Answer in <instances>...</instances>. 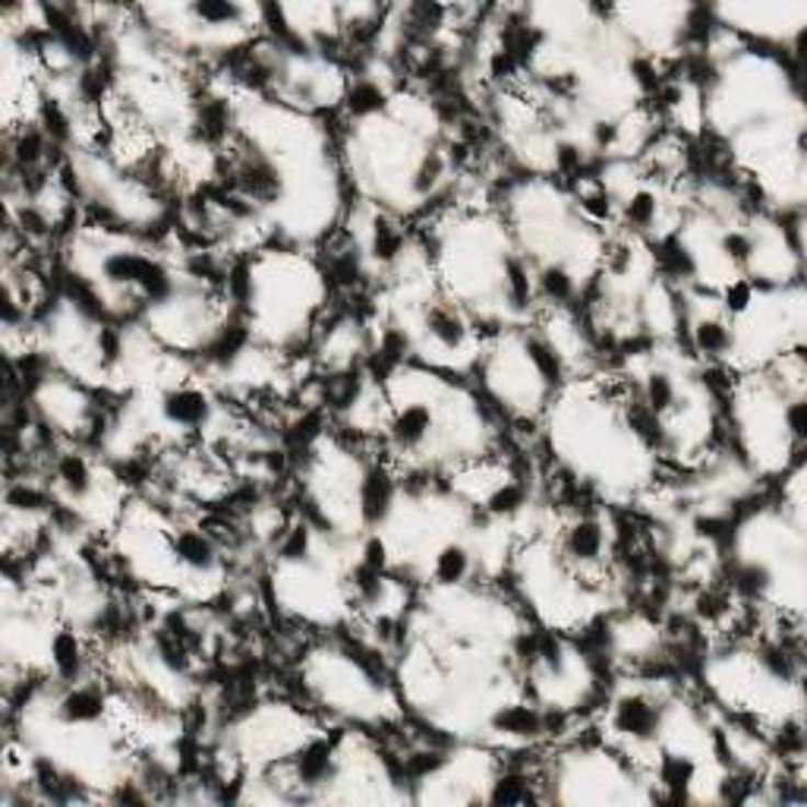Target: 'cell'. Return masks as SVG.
Segmentation results:
<instances>
[{"mask_svg": "<svg viewBox=\"0 0 807 807\" xmlns=\"http://www.w3.org/2000/svg\"><path fill=\"white\" fill-rule=\"evenodd\" d=\"M719 303H723V316H731V319L748 316L754 306V284L748 277H731L719 291Z\"/></svg>", "mask_w": 807, "mask_h": 807, "instance_id": "cb8c5ba5", "label": "cell"}, {"mask_svg": "<svg viewBox=\"0 0 807 807\" xmlns=\"http://www.w3.org/2000/svg\"><path fill=\"white\" fill-rule=\"evenodd\" d=\"M291 773H294V785L300 788H319L338 776V745L331 738H306L297 754L287 760Z\"/></svg>", "mask_w": 807, "mask_h": 807, "instance_id": "5b68a950", "label": "cell"}, {"mask_svg": "<svg viewBox=\"0 0 807 807\" xmlns=\"http://www.w3.org/2000/svg\"><path fill=\"white\" fill-rule=\"evenodd\" d=\"M530 502V489L521 482V479L508 477L502 479L486 499H482V511L489 514V518H518Z\"/></svg>", "mask_w": 807, "mask_h": 807, "instance_id": "e0dca14e", "label": "cell"}, {"mask_svg": "<svg viewBox=\"0 0 807 807\" xmlns=\"http://www.w3.org/2000/svg\"><path fill=\"white\" fill-rule=\"evenodd\" d=\"M590 133H593V146L600 151H612L615 146H622V124L612 121V117L596 121V124L590 126Z\"/></svg>", "mask_w": 807, "mask_h": 807, "instance_id": "484cf974", "label": "cell"}, {"mask_svg": "<svg viewBox=\"0 0 807 807\" xmlns=\"http://www.w3.org/2000/svg\"><path fill=\"white\" fill-rule=\"evenodd\" d=\"M445 168H448L445 151H439V149L423 151V158H420V164H417V171H413V180H410L413 193H417V196H429V193H435V190H439V183H442V177H445Z\"/></svg>", "mask_w": 807, "mask_h": 807, "instance_id": "603a6c76", "label": "cell"}, {"mask_svg": "<svg viewBox=\"0 0 807 807\" xmlns=\"http://www.w3.org/2000/svg\"><path fill=\"white\" fill-rule=\"evenodd\" d=\"M502 294L514 312H530L536 303V277L530 275V265L521 255H504Z\"/></svg>", "mask_w": 807, "mask_h": 807, "instance_id": "8fae6325", "label": "cell"}, {"mask_svg": "<svg viewBox=\"0 0 807 807\" xmlns=\"http://www.w3.org/2000/svg\"><path fill=\"white\" fill-rule=\"evenodd\" d=\"M492 729L502 731L518 741H536L543 738V709L536 704H508L492 713Z\"/></svg>", "mask_w": 807, "mask_h": 807, "instance_id": "30bf717a", "label": "cell"}, {"mask_svg": "<svg viewBox=\"0 0 807 807\" xmlns=\"http://www.w3.org/2000/svg\"><path fill=\"white\" fill-rule=\"evenodd\" d=\"M719 252L729 259L731 265H751V259L757 255V247H754V237L751 234H745V230H723V237H719Z\"/></svg>", "mask_w": 807, "mask_h": 807, "instance_id": "d4e9b609", "label": "cell"}, {"mask_svg": "<svg viewBox=\"0 0 807 807\" xmlns=\"http://www.w3.org/2000/svg\"><path fill=\"white\" fill-rule=\"evenodd\" d=\"M363 565H370V568H376V571H388V565H391V555H388V543L373 533V536H366V543H363Z\"/></svg>", "mask_w": 807, "mask_h": 807, "instance_id": "4316f807", "label": "cell"}, {"mask_svg": "<svg viewBox=\"0 0 807 807\" xmlns=\"http://www.w3.org/2000/svg\"><path fill=\"white\" fill-rule=\"evenodd\" d=\"M536 297L546 300V306L565 309L568 303L578 300V277L571 275L565 265H543L536 275Z\"/></svg>", "mask_w": 807, "mask_h": 807, "instance_id": "2e32d148", "label": "cell"}, {"mask_svg": "<svg viewBox=\"0 0 807 807\" xmlns=\"http://www.w3.org/2000/svg\"><path fill=\"white\" fill-rule=\"evenodd\" d=\"M407 250V230L388 215H373L370 221V259L376 265H395Z\"/></svg>", "mask_w": 807, "mask_h": 807, "instance_id": "4fadbf2b", "label": "cell"}, {"mask_svg": "<svg viewBox=\"0 0 807 807\" xmlns=\"http://www.w3.org/2000/svg\"><path fill=\"white\" fill-rule=\"evenodd\" d=\"M107 706H111V701L95 681L60 684V694L54 697V709L67 726H92L107 713Z\"/></svg>", "mask_w": 807, "mask_h": 807, "instance_id": "52a82bcc", "label": "cell"}, {"mask_svg": "<svg viewBox=\"0 0 807 807\" xmlns=\"http://www.w3.org/2000/svg\"><path fill=\"white\" fill-rule=\"evenodd\" d=\"M171 553L190 575H208L221 565V546L202 527H171Z\"/></svg>", "mask_w": 807, "mask_h": 807, "instance_id": "ba28073f", "label": "cell"}, {"mask_svg": "<svg viewBox=\"0 0 807 807\" xmlns=\"http://www.w3.org/2000/svg\"><path fill=\"white\" fill-rule=\"evenodd\" d=\"M161 413L171 427L202 432L215 417V404H212V395L205 388L183 382L161 398Z\"/></svg>", "mask_w": 807, "mask_h": 807, "instance_id": "8992f818", "label": "cell"}, {"mask_svg": "<svg viewBox=\"0 0 807 807\" xmlns=\"http://www.w3.org/2000/svg\"><path fill=\"white\" fill-rule=\"evenodd\" d=\"M675 398H679V388H675V378L669 376L666 370H653L647 373L644 385H640V401L647 404L653 410L656 417H669V410L675 407Z\"/></svg>", "mask_w": 807, "mask_h": 807, "instance_id": "44dd1931", "label": "cell"}, {"mask_svg": "<svg viewBox=\"0 0 807 807\" xmlns=\"http://www.w3.org/2000/svg\"><path fill=\"white\" fill-rule=\"evenodd\" d=\"M344 114L353 121H366V117H376L388 107V92L378 86L376 79H353L341 99Z\"/></svg>", "mask_w": 807, "mask_h": 807, "instance_id": "9a60e30c", "label": "cell"}, {"mask_svg": "<svg viewBox=\"0 0 807 807\" xmlns=\"http://www.w3.org/2000/svg\"><path fill=\"white\" fill-rule=\"evenodd\" d=\"M653 259H656V269H659V275L666 277V281H675V284H681V281H691V277L697 275V255L691 252V247L681 240V237H662L659 243H656V252H653Z\"/></svg>", "mask_w": 807, "mask_h": 807, "instance_id": "7c38bea8", "label": "cell"}, {"mask_svg": "<svg viewBox=\"0 0 807 807\" xmlns=\"http://www.w3.org/2000/svg\"><path fill=\"white\" fill-rule=\"evenodd\" d=\"M92 656H95V650H92L89 637L82 630H76L73 625H60V628L50 634L48 659L57 684L86 681L89 666H92Z\"/></svg>", "mask_w": 807, "mask_h": 807, "instance_id": "277c9868", "label": "cell"}, {"mask_svg": "<svg viewBox=\"0 0 807 807\" xmlns=\"http://www.w3.org/2000/svg\"><path fill=\"white\" fill-rule=\"evenodd\" d=\"M691 351L706 360H726L735 351V328L723 316H701L691 322Z\"/></svg>", "mask_w": 807, "mask_h": 807, "instance_id": "9c48e42d", "label": "cell"}, {"mask_svg": "<svg viewBox=\"0 0 807 807\" xmlns=\"http://www.w3.org/2000/svg\"><path fill=\"white\" fill-rule=\"evenodd\" d=\"M656 780L669 792V802H687V792L697 782V763L691 757L666 751V754L659 757Z\"/></svg>", "mask_w": 807, "mask_h": 807, "instance_id": "5bb4252c", "label": "cell"}, {"mask_svg": "<svg viewBox=\"0 0 807 807\" xmlns=\"http://www.w3.org/2000/svg\"><path fill=\"white\" fill-rule=\"evenodd\" d=\"M470 568H474V561H470L467 546H461V543H448V546H442L439 555H435V565H432V580H435L439 587H457V583H464V580H467Z\"/></svg>", "mask_w": 807, "mask_h": 807, "instance_id": "ac0fdd59", "label": "cell"}, {"mask_svg": "<svg viewBox=\"0 0 807 807\" xmlns=\"http://www.w3.org/2000/svg\"><path fill=\"white\" fill-rule=\"evenodd\" d=\"M395 496H398V470L391 467V461L373 457L366 464V470L360 474V482H356V511H360V521L366 527H378L391 514Z\"/></svg>", "mask_w": 807, "mask_h": 807, "instance_id": "3957f363", "label": "cell"}, {"mask_svg": "<svg viewBox=\"0 0 807 807\" xmlns=\"http://www.w3.org/2000/svg\"><path fill=\"white\" fill-rule=\"evenodd\" d=\"M662 726V704L647 691H628L615 697L609 713V729L628 745H650Z\"/></svg>", "mask_w": 807, "mask_h": 807, "instance_id": "6da1fadb", "label": "cell"}, {"mask_svg": "<svg viewBox=\"0 0 807 807\" xmlns=\"http://www.w3.org/2000/svg\"><path fill=\"white\" fill-rule=\"evenodd\" d=\"M423 331L432 338V344L448 356H464V360H477L479 338L474 334L470 319L454 306V303H432L423 316Z\"/></svg>", "mask_w": 807, "mask_h": 807, "instance_id": "7a4b0ae2", "label": "cell"}, {"mask_svg": "<svg viewBox=\"0 0 807 807\" xmlns=\"http://www.w3.org/2000/svg\"><path fill=\"white\" fill-rule=\"evenodd\" d=\"M578 205L580 212L590 221H596V225H605V221L615 218V196H612V190L605 186L603 180H587V186L580 190Z\"/></svg>", "mask_w": 807, "mask_h": 807, "instance_id": "7402d4cb", "label": "cell"}, {"mask_svg": "<svg viewBox=\"0 0 807 807\" xmlns=\"http://www.w3.org/2000/svg\"><path fill=\"white\" fill-rule=\"evenodd\" d=\"M659 208H662V202H659L653 190H634L622 202V218H625L628 230L647 234L659 221Z\"/></svg>", "mask_w": 807, "mask_h": 807, "instance_id": "d6986e66", "label": "cell"}, {"mask_svg": "<svg viewBox=\"0 0 807 807\" xmlns=\"http://www.w3.org/2000/svg\"><path fill=\"white\" fill-rule=\"evenodd\" d=\"M309 553H312V524L306 518H297L277 536L275 555L287 565H300L309 558Z\"/></svg>", "mask_w": 807, "mask_h": 807, "instance_id": "ffe728a7", "label": "cell"}]
</instances>
